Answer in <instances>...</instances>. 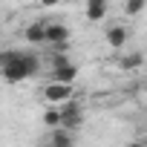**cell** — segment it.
I'll return each instance as SVG.
<instances>
[{
    "label": "cell",
    "instance_id": "8992f818",
    "mask_svg": "<svg viewBox=\"0 0 147 147\" xmlns=\"http://www.w3.org/2000/svg\"><path fill=\"white\" fill-rule=\"evenodd\" d=\"M40 147H75V133H69V130H49L40 141Z\"/></svg>",
    "mask_w": 147,
    "mask_h": 147
},
{
    "label": "cell",
    "instance_id": "3957f363",
    "mask_svg": "<svg viewBox=\"0 0 147 147\" xmlns=\"http://www.w3.org/2000/svg\"><path fill=\"white\" fill-rule=\"evenodd\" d=\"M58 113H61V130L75 133V130L84 124V107H81V101H78V98L63 101V104L58 107Z\"/></svg>",
    "mask_w": 147,
    "mask_h": 147
},
{
    "label": "cell",
    "instance_id": "9c48e42d",
    "mask_svg": "<svg viewBox=\"0 0 147 147\" xmlns=\"http://www.w3.org/2000/svg\"><path fill=\"white\" fill-rule=\"evenodd\" d=\"M43 29H46V20H35V23H29V26H26L23 38H26L32 46H40V43H43Z\"/></svg>",
    "mask_w": 147,
    "mask_h": 147
},
{
    "label": "cell",
    "instance_id": "ba28073f",
    "mask_svg": "<svg viewBox=\"0 0 147 147\" xmlns=\"http://www.w3.org/2000/svg\"><path fill=\"white\" fill-rule=\"evenodd\" d=\"M107 0H90V3L84 6V18L90 20V23H101L104 18H107Z\"/></svg>",
    "mask_w": 147,
    "mask_h": 147
},
{
    "label": "cell",
    "instance_id": "7a4b0ae2",
    "mask_svg": "<svg viewBox=\"0 0 147 147\" xmlns=\"http://www.w3.org/2000/svg\"><path fill=\"white\" fill-rule=\"evenodd\" d=\"M78 78V63L69 61L66 55H52V72H49V81L52 84H66L72 87V81Z\"/></svg>",
    "mask_w": 147,
    "mask_h": 147
},
{
    "label": "cell",
    "instance_id": "7c38bea8",
    "mask_svg": "<svg viewBox=\"0 0 147 147\" xmlns=\"http://www.w3.org/2000/svg\"><path fill=\"white\" fill-rule=\"evenodd\" d=\"M144 9V0H130V3H124V15H138Z\"/></svg>",
    "mask_w": 147,
    "mask_h": 147
},
{
    "label": "cell",
    "instance_id": "30bf717a",
    "mask_svg": "<svg viewBox=\"0 0 147 147\" xmlns=\"http://www.w3.org/2000/svg\"><path fill=\"white\" fill-rule=\"evenodd\" d=\"M40 118H43L46 130H58V127H61V113H58V107H46Z\"/></svg>",
    "mask_w": 147,
    "mask_h": 147
},
{
    "label": "cell",
    "instance_id": "5bb4252c",
    "mask_svg": "<svg viewBox=\"0 0 147 147\" xmlns=\"http://www.w3.org/2000/svg\"><path fill=\"white\" fill-rule=\"evenodd\" d=\"M130 147H141V144H130Z\"/></svg>",
    "mask_w": 147,
    "mask_h": 147
},
{
    "label": "cell",
    "instance_id": "5b68a950",
    "mask_svg": "<svg viewBox=\"0 0 147 147\" xmlns=\"http://www.w3.org/2000/svg\"><path fill=\"white\" fill-rule=\"evenodd\" d=\"M43 43H49L52 49H55V46H63V43H69V29H66L63 23L46 20V29H43Z\"/></svg>",
    "mask_w": 147,
    "mask_h": 147
},
{
    "label": "cell",
    "instance_id": "52a82bcc",
    "mask_svg": "<svg viewBox=\"0 0 147 147\" xmlns=\"http://www.w3.org/2000/svg\"><path fill=\"white\" fill-rule=\"evenodd\" d=\"M127 40H130V29H127L124 23H113V26L107 29V43H110L113 49H124Z\"/></svg>",
    "mask_w": 147,
    "mask_h": 147
},
{
    "label": "cell",
    "instance_id": "6da1fadb",
    "mask_svg": "<svg viewBox=\"0 0 147 147\" xmlns=\"http://www.w3.org/2000/svg\"><path fill=\"white\" fill-rule=\"evenodd\" d=\"M40 72V58L35 52H26V49H18L15 52V61H9L6 66H0V78L6 84H20L26 78H35Z\"/></svg>",
    "mask_w": 147,
    "mask_h": 147
},
{
    "label": "cell",
    "instance_id": "277c9868",
    "mask_svg": "<svg viewBox=\"0 0 147 147\" xmlns=\"http://www.w3.org/2000/svg\"><path fill=\"white\" fill-rule=\"evenodd\" d=\"M43 98L49 101V107H61L63 101H69V98H75V90L72 87H66V84H46L43 87Z\"/></svg>",
    "mask_w": 147,
    "mask_h": 147
},
{
    "label": "cell",
    "instance_id": "8fae6325",
    "mask_svg": "<svg viewBox=\"0 0 147 147\" xmlns=\"http://www.w3.org/2000/svg\"><path fill=\"white\" fill-rule=\"evenodd\" d=\"M121 69H138L141 63H144V55L141 52H130V55H121Z\"/></svg>",
    "mask_w": 147,
    "mask_h": 147
},
{
    "label": "cell",
    "instance_id": "4fadbf2b",
    "mask_svg": "<svg viewBox=\"0 0 147 147\" xmlns=\"http://www.w3.org/2000/svg\"><path fill=\"white\" fill-rule=\"evenodd\" d=\"M0 38H3V23H0Z\"/></svg>",
    "mask_w": 147,
    "mask_h": 147
}]
</instances>
